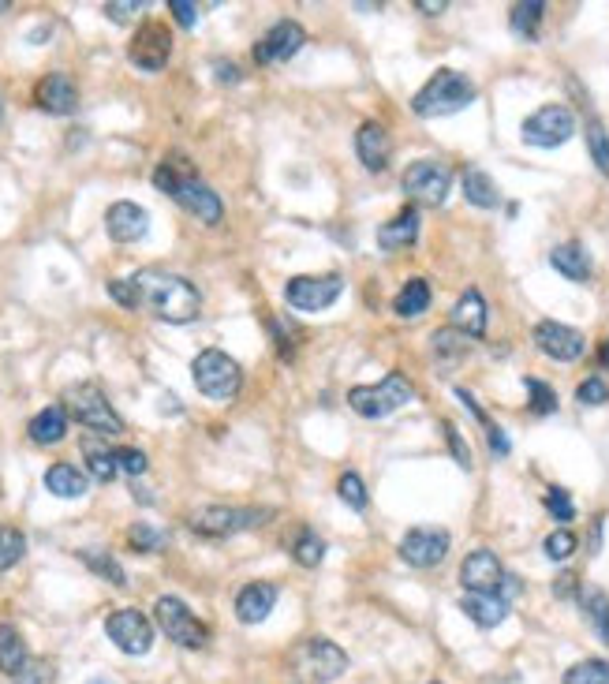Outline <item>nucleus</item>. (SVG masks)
<instances>
[{
    "label": "nucleus",
    "instance_id": "13d9d810",
    "mask_svg": "<svg viewBox=\"0 0 609 684\" xmlns=\"http://www.w3.org/2000/svg\"><path fill=\"white\" fill-rule=\"evenodd\" d=\"M217 79H221V83H236V79H240V68H236V64H217Z\"/></svg>",
    "mask_w": 609,
    "mask_h": 684
},
{
    "label": "nucleus",
    "instance_id": "a18cd8bd",
    "mask_svg": "<svg viewBox=\"0 0 609 684\" xmlns=\"http://www.w3.org/2000/svg\"><path fill=\"white\" fill-rule=\"evenodd\" d=\"M527 393H531V412L535 415H553L557 412V393L542 378H527Z\"/></svg>",
    "mask_w": 609,
    "mask_h": 684
},
{
    "label": "nucleus",
    "instance_id": "052dcab7",
    "mask_svg": "<svg viewBox=\"0 0 609 684\" xmlns=\"http://www.w3.org/2000/svg\"><path fill=\"white\" fill-rule=\"evenodd\" d=\"M8 8H12V4H8V0H0V12H8Z\"/></svg>",
    "mask_w": 609,
    "mask_h": 684
},
{
    "label": "nucleus",
    "instance_id": "f257e3e1",
    "mask_svg": "<svg viewBox=\"0 0 609 684\" xmlns=\"http://www.w3.org/2000/svg\"><path fill=\"white\" fill-rule=\"evenodd\" d=\"M131 288H135V311H150L154 318L172 322V326L195 322L202 311L199 288L187 277H176V273L142 270L131 277Z\"/></svg>",
    "mask_w": 609,
    "mask_h": 684
},
{
    "label": "nucleus",
    "instance_id": "473e14b6",
    "mask_svg": "<svg viewBox=\"0 0 609 684\" xmlns=\"http://www.w3.org/2000/svg\"><path fill=\"white\" fill-rule=\"evenodd\" d=\"M583 613H587V621H591L598 640L609 643V595L602 587H591V591L583 595Z\"/></svg>",
    "mask_w": 609,
    "mask_h": 684
},
{
    "label": "nucleus",
    "instance_id": "423d86ee",
    "mask_svg": "<svg viewBox=\"0 0 609 684\" xmlns=\"http://www.w3.org/2000/svg\"><path fill=\"white\" fill-rule=\"evenodd\" d=\"M273 516V509H240V505H206L191 513V531L210 535V539H225V535H240V531L262 528Z\"/></svg>",
    "mask_w": 609,
    "mask_h": 684
},
{
    "label": "nucleus",
    "instance_id": "20e7f679",
    "mask_svg": "<svg viewBox=\"0 0 609 684\" xmlns=\"http://www.w3.org/2000/svg\"><path fill=\"white\" fill-rule=\"evenodd\" d=\"M64 408H68V415L75 423H83V427L94 430V434H105V438L124 434V419L113 412V404H109V397L101 393V385H94V382L71 385L68 393H64Z\"/></svg>",
    "mask_w": 609,
    "mask_h": 684
},
{
    "label": "nucleus",
    "instance_id": "4be33fe9",
    "mask_svg": "<svg viewBox=\"0 0 609 684\" xmlns=\"http://www.w3.org/2000/svg\"><path fill=\"white\" fill-rule=\"evenodd\" d=\"M486 300H482L479 288H468L460 300H456L453 307V329H460L464 337H471V341H479V337H486Z\"/></svg>",
    "mask_w": 609,
    "mask_h": 684
},
{
    "label": "nucleus",
    "instance_id": "ddd939ff",
    "mask_svg": "<svg viewBox=\"0 0 609 684\" xmlns=\"http://www.w3.org/2000/svg\"><path fill=\"white\" fill-rule=\"evenodd\" d=\"M169 199L180 202L187 214L199 217L202 225H221V217H225V206L217 199V191H210L195 172H180V180H176Z\"/></svg>",
    "mask_w": 609,
    "mask_h": 684
},
{
    "label": "nucleus",
    "instance_id": "4c0bfd02",
    "mask_svg": "<svg viewBox=\"0 0 609 684\" xmlns=\"http://www.w3.org/2000/svg\"><path fill=\"white\" fill-rule=\"evenodd\" d=\"M587 150L595 169L609 180V131L602 128V120H587Z\"/></svg>",
    "mask_w": 609,
    "mask_h": 684
},
{
    "label": "nucleus",
    "instance_id": "c85d7f7f",
    "mask_svg": "<svg viewBox=\"0 0 609 684\" xmlns=\"http://www.w3.org/2000/svg\"><path fill=\"white\" fill-rule=\"evenodd\" d=\"M542 15H546V4H542V0H524V4H512V12H509L512 34H516V38H524V42H539Z\"/></svg>",
    "mask_w": 609,
    "mask_h": 684
},
{
    "label": "nucleus",
    "instance_id": "2f4dec72",
    "mask_svg": "<svg viewBox=\"0 0 609 684\" xmlns=\"http://www.w3.org/2000/svg\"><path fill=\"white\" fill-rule=\"evenodd\" d=\"M393 311L400 318H419V314L430 311V285H426L423 277H411L408 285L397 292V300H393Z\"/></svg>",
    "mask_w": 609,
    "mask_h": 684
},
{
    "label": "nucleus",
    "instance_id": "6e6552de",
    "mask_svg": "<svg viewBox=\"0 0 609 684\" xmlns=\"http://www.w3.org/2000/svg\"><path fill=\"white\" fill-rule=\"evenodd\" d=\"M527 146H539V150H557L576 135V113L568 105H542L539 113H531L520 128Z\"/></svg>",
    "mask_w": 609,
    "mask_h": 684
},
{
    "label": "nucleus",
    "instance_id": "864d4df0",
    "mask_svg": "<svg viewBox=\"0 0 609 684\" xmlns=\"http://www.w3.org/2000/svg\"><path fill=\"white\" fill-rule=\"evenodd\" d=\"M576 591H580V580H576L572 572H561L557 584H553V595H557V599H576Z\"/></svg>",
    "mask_w": 609,
    "mask_h": 684
},
{
    "label": "nucleus",
    "instance_id": "f03ea898",
    "mask_svg": "<svg viewBox=\"0 0 609 684\" xmlns=\"http://www.w3.org/2000/svg\"><path fill=\"white\" fill-rule=\"evenodd\" d=\"M475 98H479V90H475V83H471L468 75L456 72V68H441L411 98V109H415V116H423V120H438V116H453L460 109H468Z\"/></svg>",
    "mask_w": 609,
    "mask_h": 684
},
{
    "label": "nucleus",
    "instance_id": "9b49d317",
    "mask_svg": "<svg viewBox=\"0 0 609 684\" xmlns=\"http://www.w3.org/2000/svg\"><path fill=\"white\" fill-rule=\"evenodd\" d=\"M340 292H344V281H340V273H322V277H292L288 285H284V300L288 307H296L303 314H318L333 307L340 300Z\"/></svg>",
    "mask_w": 609,
    "mask_h": 684
},
{
    "label": "nucleus",
    "instance_id": "9d476101",
    "mask_svg": "<svg viewBox=\"0 0 609 684\" xmlns=\"http://www.w3.org/2000/svg\"><path fill=\"white\" fill-rule=\"evenodd\" d=\"M292 662L299 666V673H307V677L318 684L337 681L340 673L348 670V655H344L333 640H326V636H311V640L299 643Z\"/></svg>",
    "mask_w": 609,
    "mask_h": 684
},
{
    "label": "nucleus",
    "instance_id": "cd10ccee",
    "mask_svg": "<svg viewBox=\"0 0 609 684\" xmlns=\"http://www.w3.org/2000/svg\"><path fill=\"white\" fill-rule=\"evenodd\" d=\"M86 475L75 464H53L45 471V490L57 494V498H83L86 494Z\"/></svg>",
    "mask_w": 609,
    "mask_h": 684
},
{
    "label": "nucleus",
    "instance_id": "dca6fc26",
    "mask_svg": "<svg viewBox=\"0 0 609 684\" xmlns=\"http://www.w3.org/2000/svg\"><path fill=\"white\" fill-rule=\"evenodd\" d=\"M449 554V531L445 528H411L400 542V557L411 569H434Z\"/></svg>",
    "mask_w": 609,
    "mask_h": 684
},
{
    "label": "nucleus",
    "instance_id": "58836bf2",
    "mask_svg": "<svg viewBox=\"0 0 609 684\" xmlns=\"http://www.w3.org/2000/svg\"><path fill=\"white\" fill-rule=\"evenodd\" d=\"M292 557H296L303 569H314V565H318V561L326 557V542L318 539V531L303 528V531H299L296 546H292Z\"/></svg>",
    "mask_w": 609,
    "mask_h": 684
},
{
    "label": "nucleus",
    "instance_id": "a878e982",
    "mask_svg": "<svg viewBox=\"0 0 609 684\" xmlns=\"http://www.w3.org/2000/svg\"><path fill=\"white\" fill-rule=\"evenodd\" d=\"M30 442L38 445H57L68 438V408L64 404H53V408H45L30 419Z\"/></svg>",
    "mask_w": 609,
    "mask_h": 684
},
{
    "label": "nucleus",
    "instance_id": "de8ad7c7",
    "mask_svg": "<svg viewBox=\"0 0 609 684\" xmlns=\"http://www.w3.org/2000/svg\"><path fill=\"white\" fill-rule=\"evenodd\" d=\"M441 430H445V445H449V453H453V460L460 464L464 471H471V449H468V442H464V434L456 430V423H441Z\"/></svg>",
    "mask_w": 609,
    "mask_h": 684
},
{
    "label": "nucleus",
    "instance_id": "72a5a7b5",
    "mask_svg": "<svg viewBox=\"0 0 609 684\" xmlns=\"http://www.w3.org/2000/svg\"><path fill=\"white\" fill-rule=\"evenodd\" d=\"M83 453H86V468H90V475H94V479H101V483H109L116 471H120L113 449L98 445L94 438H86V442H83Z\"/></svg>",
    "mask_w": 609,
    "mask_h": 684
},
{
    "label": "nucleus",
    "instance_id": "6ab92c4d",
    "mask_svg": "<svg viewBox=\"0 0 609 684\" xmlns=\"http://www.w3.org/2000/svg\"><path fill=\"white\" fill-rule=\"evenodd\" d=\"M34 101H38V109H45V113L68 116L79 109V86L71 83L64 72H53L34 86Z\"/></svg>",
    "mask_w": 609,
    "mask_h": 684
},
{
    "label": "nucleus",
    "instance_id": "680f3d73",
    "mask_svg": "<svg viewBox=\"0 0 609 684\" xmlns=\"http://www.w3.org/2000/svg\"><path fill=\"white\" fill-rule=\"evenodd\" d=\"M0 109H4V105H0Z\"/></svg>",
    "mask_w": 609,
    "mask_h": 684
},
{
    "label": "nucleus",
    "instance_id": "aec40b11",
    "mask_svg": "<svg viewBox=\"0 0 609 684\" xmlns=\"http://www.w3.org/2000/svg\"><path fill=\"white\" fill-rule=\"evenodd\" d=\"M355 154L363 161V169L367 172H385L389 169V157H393V139H389V131L382 124H374L367 120L363 128L355 131Z\"/></svg>",
    "mask_w": 609,
    "mask_h": 684
},
{
    "label": "nucleus",
    "instance_id": "7ed1b4c3",
    "mask_svg": "<svg viewBox=\"0 0 609 684\" xmlns=\"http://www.w3.org/2000/svg\"><path fill=\"white\" fill-rule=\"evenodd\" d=\"M411 400H415V385L400 371H389L378 385H355V389H348V404L363 419H385V415H393L397 408L411 404Z\"/></svg>",
    "mask_w": 609,
    "mask_h": 684
},
{
    "label": "nucleus",
    "instance_id": "09e8293b",
    "mask_svg": "<svg viewBox=\"0 0 609 684\" xmlns=\"http://www.w3.org/2000/svg\"><path fill=\"white\" fill-rule=\"evenodd\" d=\"M135 12H142V0H109V4H105V15H109L113 23H131Z\"/></svg>",
    "mask_w": 609,
    "mask_h": 684
},
{
    "label": "nucleus",
    "instance_id": "a211bd4d",
    "mask_svg": "<svg viewBox=\"0 0 609 684\" xmlns=\"http://www.w3.org/2000/svg\"><path fill=\"white\" fill-rule=\"evenodd\" d=\"M460 584H464V591L497 595V587L505 584V569H501L494 550H471L460 565Z\"/></svg>",
    "mask_w": 609,
    "mask_h": 684
},
{
    "label": "nucleus",
    "instance_id": "7c9ffc66",
    "mask_svg": "<svg viewBox=\"0 0 609 684\" xmlns=\"http://www.w3.org/2000/svg\"><path fill=\"white\" fill-rule=\"evenodd\" d=\"M23 666H27V643L19 636V628L0 621V670L8 677H19Z\"/></svg>",
    "mask_w": 609,
    "mask_h": 684
},
{
    "label": "nucleus",
    "instance_id": "1a4fd4ad",
    "mask_svg": "<svg viewBox=\"0 0 609 684\" xmlns=\"http://www.w3.org/2000/svg\"><path fill=\"white\" fill-rule=\"evenodd\" d=\"M400 184L408 191V199H415L419 206H441V202L449 199L453 172H449V165L434 161V157H423V161L408 165V172H404Z\"/></svg>",
    "mask_w": 609,
    "mask_h": 684
},
{
    "label": "nucleus",
    "instance_id": "8fccbe9b",
    "mask_svg": "<svg viewBox=\"0 0 609 684\" xmlns=\"http://www.w3.org/2000/svg\"><path fill=\"white\" fill-rule=\"evenodd\" d=\"M116 464L124 475H142L146 471V453L142 449H116Z\"/></svg>",
    "mask_w": 609,
    "mask_h": 684
},
{
    "label": "nucleus",
    "instance_id": "412c9836",
    "mask_svg": "<svg viewBox=\"0 0 609 684\" xmlns=\"http://www.w3.org/2000/svg\"><path fill=\"white\" fill-rule=\"evenodd\" d=\"M146 228H150V214L142 210L139 202H113L109 214H105V232H109L116 243L142 240Z\"/></svg>",
    "mask_w": 609,
    "mask_h": 684
},
{
    "label": "nucleus",
    "instance_id": "f8f14e48",
    "mask_svg": "<svg viewBox=\"0 0 609 684\" xmlns=\"http://www.w3.org/2000/svg\"><path fill=\"white\" fill-rule=\"evenodd\" d=\"M105 636L124 651V655H146L154 647V625L139 610H116L105 621Z\"/></svg>",
    "mask_w": 609,
    "mask_h": 684
},
{
    "label": "nucleus",
    "instance_id": "0eeeda50",
    "mask_svg": "<svg viewBox=\"0 0 609 684\" xmlns=\"http://www.w3.org/2000/svg\"><path fill=\"white\" fill-rule=\"evenodd\" d=\"M154 617H157V625H161V632H165L172 643L187 647V651H199V647H206V640H210V628L202 625L199 617L187 610V602L176 599V595H161V599L154 602Z\"/></svg>",
    "mask_w": 609,
    "mask_h": 684
},
{
    "label": "nucleus",
    "instance_id": "5fc2aeb1",
    "mask_svg": "<svg viewBox=\"0 0 609 684\" xmlns=\"http://www.w3.org/2000/svg\"><path fill=\"white\" fill-rule=\"evenodd\" d=\"M486 438H490V449H494L497 456L509 453V438L501 434V427H494V423H490V427H486Z\"/></svg>",
    "mask_w": 609,
    "mask_h": 684
},
{
    "label": "nucleus",
    "instance_id": "37998d69",
    "mask_svg": "<svg viewBox=\"0 0 609 684\" xmlns=\"http://www.w3.org/2000/svg\"><path fill=\"white\" fill-rule=\"evenodd\" d=\"M337 490H340V501L348 505V509H355V513H363L367 509V486H363V479L355 475V471H348V475H340V483H337Z\"/></svg>",
    "mask_w": 609,
    "mask_h": 684
},
{
    "label": "nucleus",
    "instance_id": "bb28decb",
    "mask_svg": "<svg viewBox=\"0 0 609 684\" xmlns=\"http://www.w3.org/2000/svg\"><path fill=\"white\" fill-rule=\"evenodd\" d=\"M415 236H419V210H400L393 221H385L382 228H378V247H385V251H400V247H411L415 243Z\"/></svg>",
    "mask_w": 609,
    "mask_h": 684
},
{
    "label": "nucleus",
    "instance_id": "e433bc0d",
    "mask_svg": "<svg viewBox=\"0 0 609 684\" xmlns=\"http://www.w3.org/2000/svg\"><path fill=\"white\" fill-rule=\"evenodd\" d=\"M23 554H27V539H23V531L0 524V572H8L12 565H19Z\"/></svg>",
    "mask_w": 609,
    "mask_h": 684
},
{
    "label": "nucleus",
    "instance_id": "ea45409f",
    "mask_svg": "<svg viewBox=\"0 0 609 684\" xmlns=\"http://www.w3.org/2000/svg\"><path fill=\"white\" fill-rule=\"evenodd\" d=\"M79 557H83L86 565L98 572V576H105L109 584H116V587L128 584V576H124V569H120V561H116V557H109L105 550H79Z\"/></svg>",
    "mask_w": 609,
    "mask_h": 684
},
{
    "label": "nucleus",
    "instance_id": "5701e85b",
    "mask_svg": "<svg viewBox=\"0 0 609 684\" xmlns=\"http://www.w3.org/2000/svg\"><path fill=\"white\" fill-rule=\"evenodd\" d=\"M273 606H277V587L273 584H247L240 595H236V617H240L243 625L266 621Z\"/></svg>",
    "mask_w": 609,
    "mask_h": 684
},
{
    "label": "nucleus",
    "instance_id": "c9c22d12",
    "mask_svg": "<svg viewBox=\"0 0 609 684\" xmlns=\"http://www.w3.org/2000/svg\"><path fill=\"white\" fill-rule=\"evenodd\" d=\"M468 348H471V337H464L460 329H438V333H434V356H438L441 363H456Z\"/></svg>",
    "mask_w": 609,
    "mask_h": 684
},
{
    "label": "nucleus",
    "instance_id": "4d7b16f0",
    "mask_svg": "<svg viewBox=\"0 0 609 684\" xmlns=\"http://www.w3.org/2000/svg\"><path fill=\"white\" fill-rule=\"evenodd\" d=\"M415 8H419V12H426V15H441L445 8H449V4H445V0H438V4H434V0H415Z\"/></svg>",
    "mask_w": 609,
    "mask_h": 684
},
{
    "label": "nucleus",
    "instance_id": "bf43d9fd",
    "mask_svg": "<svg viewBox=\"0 0 609 684\" xmlns=\"http://www.w3.org/2000/svg\"><path fill=\"white\" fill-rule=\"evenodd\" d=\"M86 684H116V681H113V677H90Z\"/></svg>",
    "mask_w": 609,
    "mask_h": 684
},
{
    "label": "nucleus",
    "instance_id": "3c124183",
    "mask_svg": "<svg viewBox=\"0 0 609 684\" xmlns=\"http://www.w3.org/2000/svg\"><path fill=\"white\" fill-rule=\"evenodd\" d=\"M49 677H53V666H49V662H27L23 673L15 677V684H49Z\"/></svg>",
    "mask_w": 609,
    "mask_h": 684
},
{
    "label": "nucleus",
    "instance_id": "49530a36",
    "mask_svg": "<svg viewBox=\"0 0 609 684\" xmlns=\"http://www.w3.org/2000/svg\"><path fill=\"white\" fill-rule=\"evenodd\" d=\"M576 400H580L583 408H602V404L609 400V382L606 378H598V374L583 378L580 389H576Z\"/></svg>",
    "mask_w": 609,
    "mask_h": 684
},
{
    "label": "nucleus",
    "instance_id": "b1692460",
    "mask_svg": "<svg viewBox=\"0 0 609 684\" xmlns=\"http://www.w3.org/2000/svg\"><path fill=\"white\" fill-rule=\"evenodd\" d=\"M550 266L561 277L576 281V285H587L591 281V255L583 251V243H561L550 251Z\"/></svg>",
    "mask_w": 609,
    "mask_h": 684
},
{
    "label": "nucleus",
    "instance_id": "a19ab883",
    "mask_svg": "<svg viewBox=\"0 0 609 684\" xmlns=\"http://www.w3.org/2000/svg\"><path fill=\"white\" fill-rule=\"evenodd\" d=\"M546 513L565 528V524H572L576 520V505H572V498H568V490L565 486H550L546 490Z\"/></svg>",
    "mask_w": 609,
    "mask_h": 684
},
{
    "label": "nucleus",
    "instance_id": "603ef678",
    "mask_svg": "<svg viewBox=\"0 0 609 684\" xmlns=\"http://www.w3.org/2000/svg\"><path fill=\"white\" fill-rule=\"evenodd\" d=\"M169 12L176 15V23L187 30L199 23V4H191V0H169Z\"/></svg>",
    "mask_w": 609,
    "mask_h": 684
},
{
    "label": "nucleus",
    "instance_id": "2eb2a0df",
    "mask_svg": "<svg viewBox=\"0 0 609 684\" xmlns=\"http://www.w3.org/2000/svg\"><path fill=\"white\" fill-rule=\"evenodd\" d=\"M535 344H539L542 356L557 359V363H576L587 352V341H583L580 329L565 326V322H553V318H542L539 326H535Z\"/></svg>",
    "mask_w": 609,
    "mask_h": 684
},
{
    "label": "nucleus",
    "instance_id": "4468645a",
    "mask_svg": "<svg viewBox=\"0 0 609 684\" xmlns=\"http://www.w3.org/2000/svg\"><path fill=\"white\" fill-rule=\"evenodd\" d=\"M128 57L139 72H161L172 57V34L161 23H142L139 34L131 38Z\"/></svg>",
    "mask_w": 609,
    "mask_h": 684
},
{
    "label": "nucleus",
    "instance_id": "f3484780",
    "mask_svg": "<svg viewBox=\"0 0 609 684\" xmlns=\"http://www.w3.org/2000/svg\"><path fill=\"white\" fill-rule=\"evenodd\" d=\"M303 42H307V30L299 27L296 19H281L255 45V60L258 64H284V60H292L303 49Z\"/></svg>",
    "mask_w": 609,
    "mask_h": 684
},
{
    "label": "nucleus",
    "instance_id": "f704fd0d",
    "mask_svg": "<svg viewBox=\"0 0 609 684\" xmlns=\"http://www.w3.org/2000/svg\"><path fill=\"white\" fill-rule=\"evenodd\" d=\"M561 684H609V662L602 658H587V662H576L568 666Z\"/></svg>",
    "mask_w": 609,
    "mask_h": 684
},
{
    "label": "nucleus",
    "instance_id": "79ce46f5",
    "mask_svg": "<svg viewBox=\"0 0 609 684\" xmlns=\"http://www.w3.org/2000/svg\"><path fill=\"white\" fill-rule=\"evenodd\" d=\"M576 546H580V539L572 535L568 528H557L546 535V542H542V550H546V557L550 561H568V557L576 554Z\"/></svg>",
    "mask_w": 609,
    "mask_h": 684
},
{
    "label": "nucleus",
    "instance_id": "39448f33",
    "mask_svg": "<svg viewBox=\"0 0 609 684\" xmlns=\"http://www.w3.org/2000/svg\"><path fill=\"white\" fill-rule=\"evenodd\" d=\"M191 374H195L199 393L210 400H232L243 385L240 363L232 356H225L221 348H206V352H199L195 363H191Z\"/></svg>",
    "mask_w": 609,
    "mask_h": 684
},
{
    "label": "nucleus",
    "instance_id": "c03bdc74",
    "mask_svg": "<svg viewBox=\"0 0 609 684\" xmlns=\"http://www.w3.org/2000/svg\"><path fill=\"white\" fill-rule=\"evenodd\" d=\"M128 542L139 550V554H157L165 542H169V535L165 531L150 528V524H135V528L128 531Z\"/></svg>",
    "mask_w": 609,
    "mask_h": 684
},
{
    "label": "nucleus",
    "instance_id": "6e6d98bb",
    "mask_svg": "<svg viewBox=\"0 0 609 684\" xmlns=\"http://www.w3.org/2000/svg\"><path fill=\"white\" fill-rule=\"evenodd\" d=\"M456 397H460V404H464V408H468V412L475 415V419H479V423H486V427H490V419H486V412H482L479 404H475V397H471L468 389H456Z\"/></svg>",
    "mask_w": 609,
    "mask_h": 684
},
{
    "label": "nucleus",
    "instance_id": "393cba45",
    "mask_svg": "<svg viewBox=\"0 0 609 684\" xmlns=\"http://www.w3.org/2000/svg\"><path fill=\"white\" fill-rule=\"evenodd\" d=\"M460 610L468 613L479 628H497L505 617H509V602L501 599V595H479V591H468V595L460 599Z\"/></svg>",
    "mask_w": 609,
    "mask_h": 684
},
{
    "label": "nucleus",
    "instance_id": "c756f323",
    "mask_svg": "<svg viewBox=\"0 0 609 684\" xmlns=\"http://www.w3.org/2000/svg\"><path fill=\"white\" fill-rule=\"evenodd\" d=\"M460 184H464V199H468L471 206H479V210H494V206H501V191H497V184L490 180V172L468 169Z\"/></svg>",
    "mask_w": 609,
    "mask_h": 684
}]
</instances>
